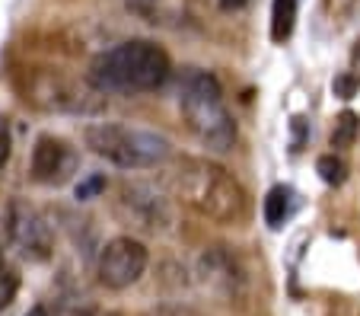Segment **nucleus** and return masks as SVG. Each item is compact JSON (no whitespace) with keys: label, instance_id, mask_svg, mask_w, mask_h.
Here are the masks:
<instances>
[{"label":"nucleus","instance_id":"nucleus-12","mask_svg":"<svg viewBox=\"0 0 360 316\" xmlns=\"http://www.w3.org/2000/svg\"><path fill=\"white\" fill-rule=\"evenodd\" d=\"M293 23H297V0H274L271 4V39H290Z\"/></svg>","mask_w":360,"mask_h":316},{"label":"nucleus","instance_id":"nucleus-14","mask_svg":"<svg viewBox=\"0 0 360 316\" xmlns=\"http://www.w3.org/2000/svg\"><path fill=\"white\" fill-rule=\"evenodd\" d=\"M316 170H319V176H322V182L326 186H341L345 182V163H341L335 153H326V157H319V163H316Z\"/></svg>","mask_w":360,"mask_h":316},{"label":"nucleus","instance_id":"nucleus-4","mask_svg":"<svg viewBox=\"0 0 360 316\" xmlns=\"http://www.w3.org/2000/svg\"><path fill=\"white\" fill-rule=\"evenodd\" d=\"M83 141L96 157L109 160L122 170H150L169 157V141L150 128L118 122H93L83 131Z\"/></svg>","mask_w":360,"mask_h":316},{"label":"nucleus","instance_id":"nucleus-9","mask_svg":"<svg viewBox=\"0 0 360 316\" xmlns=\"http://www.w3.org/2000/svg\"><path fill=\"white\" fill-rule=\"evenodd\" d=\"M198 275H201L204 288L220 291V294H233V291H239V284H243V268L236 265V259H233L224 246H214L201 255Z\"/></svg>","mask_w":360,"mask_h":316},{"label":"nucleus","instance_id":"nucleus-22","mask_svg":"<svg viewBox=\"0 0 360 316\" xmlns=\"http://www.w3.org/2000/svg\"><path fill=\"white\" fill-rule=\"evenodd\" d=\"M26 316H48V313H45V307H32Z\"/></svg>","mask_w":360,"mask_h":316},{"label":"nucleus","instance_id":"nucleus-19","mask_svg":"<svg viewBox=\"0 0 360 316\" xmlns=\"http://www.w3.org/2000/svg\"><path fill=\"white\" fill-rule=\"evenodd\" d=\"M147 316H198L195 310H188V307H160V310H153V313H147Z\"/></svg>","mask_w":360,"mask_h":316},{"label":"nucleus","instance_id":"nucleus-13","mask_svg":"<svg viewBox=\"0 0 360 316\" xmlns=\"http://www.w3.org/2000/svg\"><path fill=\"white\" fill-rule=\"evenodd\" d=\"M357 131H360V118L354 112H341L332 128V147H351L357 141Z\"/></svg>","mask_w":360,"mask_h":316},{"label":"nucleus","instance_id":"nucleus-2","mask_svg":"<svg viewBox=\"0 0 360 316\" xmlns=\"http://www.w3.org/2000/svg\"><path fill=\"white\" fill-rule=\"evenodd\" d=\"M169 55L157 42L131 39L93 58L86 80L96 93H150L169 80Z\"/></svg>","mask_w":360,"mask_h":316},{"label":"nucleus","instance_id":"nucleus-3","mask_svg":"<svg viewBox=\"0 0 360 316\" xmlns=\"http://www.w3.org/2000/svg\"><path fill=\"white\" fill-rule=\"evenodd\" d=\"M179 106L188 122L191 134L201 141L207 151H230L236 144V122L224 106V89L211 70L185 68L176 83Z\"/></svg>","mask_w":360,"mask_h":316},{"label":"nucleus","instance_id":"nucleus-6","mask_svg":"<svg viewBox=\"0 0 360 316\" xmlns=\"http://www.w3.org/2000/svg\"><path fill=\"white\" fill-rule=\"evenodd\" d=\"M147 265H150V253L141 240H134V236H115V240H109L102 246L96 275H99V282L109 291H124L141 282Z\"/></svg>","mask_w":360,"mask_h":316},{"label":"nucleus","instance_id":"nucleus-20","mask_svg":"<svg viewBox=\"0 0 360 316\" xmlns=\"http://www.w3.org/2000/svg\"><path fill=\"white\" fill-rule=\"evenodd\" d=\"M354 87H357V83H354L351 77H341V80H335V89H338V93H341V96H345V99L354 93Z\"/></svg>","mask_w":360,"mask_h":316},{"label":"nucleus","instance_id":"nucleus-23","mask_svg":"<svg viewBox=\"0 0 360 316\" xmlns=\"http://www.w3.org/2000/svg\"><path fill=\"white\" fill-rule=\"evenodd\" d=\"M4 268H7V262H4V253H0V272H4Z\"/></svg>","mask_w":360,"mask_h":316},{"label":"nucleus","instance_id":"nucleus-1","mask_svg":"<svg viewBox=\"0 0 360 316\" xmlns=\"http://www.w3.org/2000/svg\"><path fill=\"white\" fill-rule=\"evenodd\" d=\"M169 189L182 205L214 224H239L245 217V189L224 166L201 157H182L169 170Z\"/></svg>","mask_w":360,"mask_h":316},{"label":"nucleus","instance_id":"nucleus-11","mask_svg":"<svg viewBox=\"0 0 360 316\" xmlns=\"http://www.w3.org/2000/svg\"><path fill=\"white\" fill-rule=\"evenodd\" d=\"M290 211H293V192L287 186H274L265 198V224L271 230L284 227V220L290 217Z\"/></svg>","mask_w":360,"mask_h":316},{"label":"nucleus","instance_id":"nucleus-15","mask_svg":"<svg viewBox=\"0 0 360 316\" xmlns=\"http://www.w3.org/2000/svg\"><path fill=\"white\" fill-rule=\"evenodd\" d=\"M16 291H20V275L7 265L0 272V310H7L16 301Z\"/></svg>","mask_w":360,"mask_h":316},{"label":"nucleus","instance_id":"nucleus-16","mask_svg":"<svg viewBox=\"0 0 360 316\" xmlns=\"http://www.w3.org/2000/svg\"><path fill=\"white\" fill-rule=\"evenodd\" d=\"M102 189H105V176L93 172V176H86L80 186H77V198H80V201H89V198H96Z\"/></svg>","mask_w":360,"mask_h":316},{"label":"nucleus","instance_id":"nucleus-10","mask_svg":"<svg viewBox=\"0 0 360 316\" xmlns=\"http://www.w3.org/2000/svg\"><path fill=\"white\" fill-rule=\"evenodd\" d=\"M35 93H39L35 99H41L48 109H64V112H96L99 109L96 99H86L89 96L86 89L70 83L68 77H58V74H48L45 83H41Z\"/></svg>","mask_w":360,"mask_h":316},{"label":"nucleus","instance_id":"nucleus-7","mask_svg":"<svg viewBox=\"0 0 360 316\" xmlns=\"http://www.w3.org/2000/svg\"><path fill=\"white\" fill-rule=\"evenodd\" d=\"M7 234L13 240V246L32 262L48 259L51 249H55V230H51V224L45 220V214L35 211L26 201H13L10 205Z\"/></svg>","mask_w":360,"mask_h":316},{"label":"nucleus","instance_id":"nucleus-8","mask_svg":"<svg viewBox=\"0 0 360 316\" xmlns=\"http://www.w3.org/2000/svg\"><path fill=\"white\" fill-rule=\"evenodd\" d=\"M77 153L68 141L55 138V134H41L32 147V179L41 186H58L74 172Z\"/></svg>","mask_w":360,"mask_h":316},{"label":"nucleus","instance_id":"nucleus-21","mask_svg":"<svg viewBox=\"0 0 360 316\" xmlns=\"http://www.w3.org/2000/svg\"><path fill=\"white\" fill-rule=\"evenodd\" d=\"M245 4H249V0H220V7L224 10H243Z\"/></svg>","mask_w":360,"mask_h":316},{"label":"nucleus","instance_id":"nucleus-5","mask_svg":"<svg viewBox=\"0 0 360 316\" xmlns=\"http://www.w3.org/2000/svg\"><path fill=\"white\" fill-rule=\"evenodd\" d=\"M115 205L124 224H134L137 230H147V234H166L176 224L172 201L150 182H122Z\"/></svg>","mask_w":360,"mask_h":316},{"label":"nucleus","instance_id":"nucleus-18","mask_svg":"<svg viewBox=\"0 0 360 316\" xmlns=\"http://www.w3.org/2000/svg\"><path fill=\"white\" fill-rule=\"evenodd\" d=\"M10 160V128L0 122V166Z\"/></svg>","mask_w":360,"mask_h":316},{"label":"nucleus","instance_id":"nucleus-17","mask_svg":"<svg viewBox=\"0 0 360 316\" xmlns=\"http://www.w3.org/2000/svg\"><path fill=\"white\" fill-rule=\"evenodd\" d=\"M55 316H112L105 310H96V307H61Z\"/></svg>","mask_w":360,"mask_h":316}]
</instances>
